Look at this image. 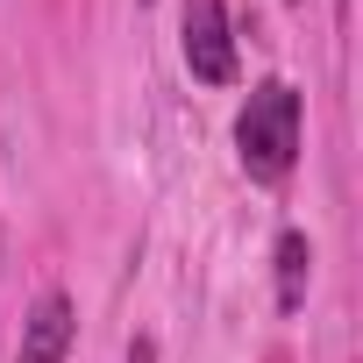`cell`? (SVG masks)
Returning <instances> with one entry per match:
<instances>
[{"instance_id":"obj_1","label":"cell","mask_w":363,"mask_h":363,"mask_svg":"<svg viewBox=\"0 0 363 363\" xmlns=\"http://www.w3.org/2000/svg\"><path fill=\"white\" fill-rule=\"evenodd\" d=\"M235 150H242V171L257 186H278V178L299 164V93L285 79H264L242 114H235Z\"/></svg>"},{"instance_id":"obj_5","label":"cell","mask_w":363,"mask_h":363,"mask_svg":"<svg viewBox=\"0 0 363 363\" xmlns=\"http://www.w3.org/2000/svg\"><path fill=\"white\" fill-rule=\"evenodd\" d=\"M128 363H157V342H143V335H135V342H128Z\"/></svg>"},{"instance_id":"obj_3","label":"cell","mask_w":363,"mask_h":363,"mask_svg":"<svg viewBox=\"0 0 363 363\" xmlns=\"http://www.w3.org/2000/svg\"><path fill=\"white\" fill-rule=\"evenodd\" d=\"M72 299L65 292H43L36 306H29V320H22V349H15V363H65V349H72Z\"/></svg>"},{"instance_id":"obj_2","label":"cell","mask_w":363,"mask_h":363,"mask_svg":"<svg viewBox=\"0 0 363 363\" xmlns=\"http://www.w3.org/2000/svg\"><path fill=\"white\" fill-rule=\"evenodd\" d=\"M178 50H186V72L200 86H228L235 79V29L221 0H186L178 15Z\"/></svg>"},{"instance_id":"obj_4","label":"cell","mask_w":363,"mask_h":363,"mask_svg":"<svg viewBox=\"0 0 363 363\" xmlns=\"http://www.w3.org/2000/svg\"><path fill=\"white\" fill-rule=\"evenodd\" d=\"M306 271H313V250H306L299 228H285V235H278V306H285V313L306 299Z\"/></svg>"}]
</instances>
